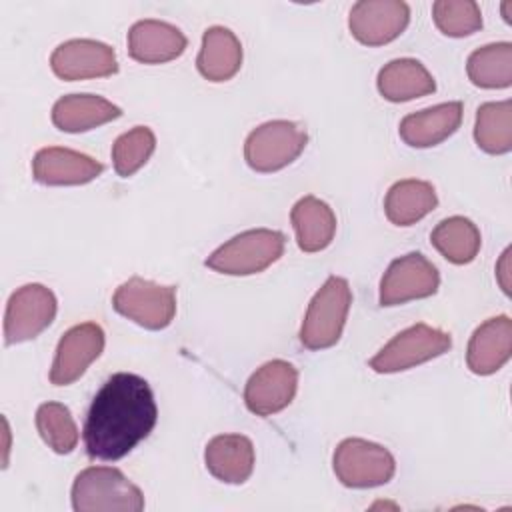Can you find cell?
<instances>
[{"label": "cell", "mask_w": 512, "mask_h": 512, "mask_svg": "<svg viewBox=\"0 0 512 512\" xmlns=\"http://www.w3.org/2000/svg\"><path fill=\"white\" fill-rule=\"evenodd\" d=\"M158 406L150 384L132 372L112 374L92 398L84 446L92 460H120L154 430Z\"/></svg>", "instance_id": "obj_1"}, {"label": "cell", "mask_w": 512, "mask_h": 512, "mask_svg": "<svg viewBox=\"0 0 512 512\" xmlns=\"http://www.w3.org/2000/svg\"><path fill=\"white\" fill-rule=\"evenodd\" d=\"M72 508L76 512H140L142 490L118 468L88 466L72 484Z\"/></svg>", "instance_id": "obj_2"}, {"label": "cell", "mask_w": 512, "mask_h": 512, "mask_svg": "<svg viewBox=\"0 0 512 512\" xmlns=\"http://www.w3.org/2000/svg\"><path fill=\"white\" fill-rule=\"evenodd\" d=\"M286 238L278 230L254 228L236 234L208 258L206 266L228 276H250L266 270L284 254Z\"/></svg>", "instance_id": "obj_3"}, {"label": "cell", "mask_w": 512, "mask_h": 512, "mask_svg": "<svg viewBox=\"0 0 512 512\" xmlns=\"http://www.w3.org/2000/svg\"><path fill=\"white\" fill-rule=\"evenodd\" d=\"M352 290L346 278L330 276L312 296L300 326V344L308 350H324L334 346L344 330Z\"/></svg>", "instance_id": "obj_4"}, {"label": "cell", "mask_w": 512, "mask_h": 512, "mask_svg": "<svg viewBox=\"0 0 512 512\" xmlns=\"http://www.w3.org/2000/svg\"><path fill=\"white\" fill-rule=\"evenodd\" d=\"M306 142L308 134L300 124L292 120H270L248 134L244 160L254 172H278L304 152Z\"/></svg>", "instance_id": "obj_5"}, {"label": "cell", "mask_w": 512, "mask_h": 512, "mask_svg": "<svg viewBox=\"0 0 512 512\" xmlns=\"http://www.w3.org/2000/svg\"><path fill=\"white\" fill-rule=\"evenodd\" d=\"M112 308L146 330H164L176 316V288L132 276L116 288Z\"/></svg>", "instance_id": "obj_6"}, {"label": "cell", "mask_w": 512, "mask_h": 512, "mask_svg": "<svg viewBox=\"0 0 512 512\" xmlns=\"http://www.w3.org/2000/svg\"><path fill=\"white\" fill-rule=\"evenodd\" d=\"M332 470L348 488H374L392 480L396 460L382 444L346 438L334 450Z\"/></svg>", "instance_id": "obj_7"}, {"label": "cell", "mask_w": 512, "mask_h": 512, "mask_svg": "<svg viewBox=\"0 0 512 512\" xmlns=\"http://www.w3.org/2000/svg\"><path fill=\"white\" fill-rule=\"evenodd\" d=\"M450 348L452 338L448 332L418 322L398 332L388 344H384L380 352L370 358L368 366L378 374H394L438 358Z\"/></svg>", "instance_id": "obj_8"}, {"label": "cell", "mask_w": 512, "mask_h": 512, "mask_svg": "<svg viewBox=\"0 0 512 512\" xmlns=\"http://www.w3.org/2000/svg\"><path fill=\"white\" fill-rule=\"evenodd\" d=\"M58 310L56 296L42 284H24L12 292L4 314V342H28L44 332Z\"/></svg>", "instance_id": "obj_9"}, {"label": "cell", "mask_w": 512, "mask_h": 512, "mask_svg": "<svg viewBox=\"0 0 512 512\" xmlns=\"http://www.w3.org/2000/svg\"><path fill=\"white\" fill-rule=\"evenodd\" d=\"M440 274L436 266L420 252L404 254L390 262L380 280V306H400L436 294Z\"/></svg>", "instance_id": "obj_10"}, {"label": "cell", "mask_w": 512, "mask_h": 512, "mask_svg": "<svg viewBox=\"0 0 512 512\" xmlns=\"http://www.w3.org/2000/svg\"><path fill=\"white\" fill-rule=\"evenodd\" d=\"M410 22V8L402 0H360L348 16L350 34L364 46H384L396 40Z\"/></svg>", "instance_id": "obj_11"}, {"label": "cell", "mask_w": 512, "mask_h": 512, "mask_svg": "<svg viewBox=\"0 0 512 512\" xmlns=\"http://www.w3.org/2000/svg\"><path fill=\"white\" fill-rule=\"evenodd\" d=\"M50 68L58 78L76 82L116 74L118 60L112 46L90 38H74L54 48Z\"/></svg>", "instance_id": "obj_12"}, {"label": "cell", "mask_w": 512, "mask_h": 512, "mask_svg": "<svg viewBox=\"0 0 512 512\" xmlns=\"http://www.w3.org/2000/svg\"><path fill=\"white\" fill-rule=\"evenodd\" d=\"M104 342V330L96 322H82L66 330L56 346L50 382L54 386H68L76 382L102 354Z\"/></svg>", "instance_id": "obj_13"}, {"label": "cell", "mask_w": 512, "mask_h": 512, "mask_svg": "<svg viewBox=\"0 0 512 512\" xmlns=\"http://www.w3.org/2000/svg\"><path fill=\"white\" fill-rule=\"evenodd\" d=\"M296 388L298 370L286 360H270L248 378L244 402L252 414L272 416L294 400Z\"/></svg>", "instance_id": "obj_14"}, {"label": "cell", "mask_w": 512, "mask_h": 512, "mask_svg": "<svg viewBox=\"0 0 512 512\" xmlns=\"http://www.w3.org/2000/svg\"><path fill=\"white\" fill-rule=\"evenodd\" d=\"M104 166L88 154L48 146L40 148L32 160V176L44 186H80L102 174Z\"/></svg>", "instance_id": "obj_15"}, {"label": "cell", "mask_w": 512, "mask_h": 512, "mask_svg": "<svg viewBox=\"0 0 512 512\" xmlns=\"http://www.w3.org/2000/svg\"><path fill=\"white\" fill-rule=\"evenodd\" d=\"M512 354V320L506 314L488 318L470 336L466 364L470 372L488 376L498 372Z\"/></svg>", "instance_id": "obj_16"}, {"label": "cell", "mask_w": 512, "mask_h": 512, "mask_svg": "<svg viewBox=\"0 0 512 512\" xmlns=\"http://www.w3.org/2000/svg\"><path fill=\"white\" fill-rule=\"evenodd\" d=\"M188 40L180 28L162 20H138L128 30V54L142 64H164L186 50Z\"/></svg>", "instance_id": "obj_17"}, {"label": "cell", "mask_w": 512, "mask_h": 512, "mask_svg": "<svg viewBox=\"0 0 512 512\" xmlns=\"http://www.w3.org/2000/svg\"><path fill=\"white\" fill-rule=\"evenodd\" d=\"M254 444L244 434H218L204 450L208 472L226 484H244L254 472Z\"/></svg>", "instance_id": "obj_18"}, {"label": "cell", "mask_w": 512, "mask_h": 512, "mask_svg": "<svg viewBox=\"0 0 512 512\" xmlns=\"http://www.w3.org/2000/svg\"><path fill=\"white\" fill-rule=\"evenodd\" d=\"M462 122V102H442L400 120L398 134L412 148H432L452 136Z\"/></svg>", "instance_id": "obj_19"}, {"label": "cell", "mask_w": 512, "mask_h": 512, "mask_svg": "<svg viewBox=\"0 0 512 512\" xmlns=\"http://www.w3.org/2000/svg\"><path fill=\"white\" fill-rule=\"evenodd\" d=\"M122 116V110L96 94H68L52 106V122L58 130L78 134L108 124Z\"/></svg>", "instance_id": "obj_20"}, {"label": "cell", "mask_w": 512, "mask_h": 512, "mask_svg": "<svg viewBox=\"0 0 512 512\" xmlns=\"http://www.w3.org/2000/svg\"><path fill=\"white\" fill-rule=\"evenodd\" d=\"M242 44L224 26H210L202 34V48L196 58L198 72L210 82H226L240 72Z\"/></svg>", "instance_id": "obj_21"}, {"label": "cell", "mask_w": 512, "mask_h": 512, "mask_svg": "<svg viewBox=\"0 0 512 512\" xmlns=\"http://www.w3.org/2000/svg\"><path fill=\"white\" fill-rule=\"evenodd\" d=\"M290 222L302 252L314 254L328 248L336 234L334 210L316 196L300 198L290 210Z\"/></svg>", "instance_id": "obj_22"}, {"label": "cell", "mask_w": 512, "mask_h": 512, "mask_svg": "<svg viewBox=\"0 0 512 512\" xmlns=\"http://www.w3.org/2000/svg\"><path fill=\"white\" fill-rule=\"evenodd\" d=\"M376 86L390 102H408L436 90V82L428 68L414 58H396L384 64L378 72Z\"/></svg>", "instance_id": "obj_23"}, {"label": "cell", "mask_w": 512, "mask_h": 512, "mask_svg": "<svg viewBox=\"0 0 512 512\" xmlns=\"http://www.w3.org/2000/svg\"><path fill=\"white\" fill-rule=\"evenodd\" d=\"M438 206L436 190L426 180L406 178L390 186L384 198L386 218L396 226H412Z\"/></svg>", "instance_id": "obj_24"}, {"label": "cell", "mask_w": 512, "mask_h": 512, "mask_svg": "<svg viewBox=\"0 0 512 512\" xmlns=\"http://www.w3.org/2000/svg\"><path fill=\"white\" fill-rule=\"evenodd\" d=\"M432 246L452 264H468L480 252L482 236L478 226L464 216H450L436 224L430 234Z\"/></svg>", "instance_id": "obj_25"}, {"label": "cell", "mask_w": 512, "mask_h": 512, "mask_svg": "<svg viewBox=\"0 0 512 512\" xmlns=\"http://www.w3.org/2000/svg\"><path fill=\"white\" fill-rule=\"evenodd\" d=\"M466 74L478 88H508L512 84V44L496 42L476 48L466 60Z\"/></svg>", "instance_id": "obj_26"}, {"label": "cell", "mask_w": 512, "mask_h": 512, "mask_svg": "<svg viewBox=\"0 0 512 512\" xmlns=\"http://www.w3.org/2000/svg\"><path fill=\"white\" fill-rule=\"evenodd\" d=\"M474 140L486 154H508L512 150V102H484L476 110Z\"/></svg>", "instance_id": "obj_27"}, {"label": "cell", "mask_w": 512, "mask_h": 512, "mask_svg": "<svg viewBox=\"0 0 512 512\" xmlns=\"http://www.w3.org/2000/svg\"><path fill=\"white\" fill-rule=\"evenodd\" d=\"M36 428L40 438L56 454H70L78 444V426L60 402H44L36 410Z\"/></svg>", "instance_id": "obj_28"}, {"label": "cell", "mask_w": 512, "mask_h": 512, "mask_svg": "<svg viewBox=\"0 0 512 512\" xmlns=\"http://www.w3.org/2000/svg\"><path fill=\"white\" fill-rule=\"evenodd\" d=\"M156 136L148 126H134L112 144V164L118 176L128 178L138 172L154 154Z\"/></svg>", "instance_id": "obj_29"}, {"label": "cell", "mask_w": 512, "mask_h": 512, "mask_svg": "<svg viewBox=\"0 0 512 512\" xmlns=\"http://www.w3.org/2000/svg\"><path fill=\"white\" fill-rule=\"evenodd\" d=\"M432 18L436 28L450 38H464L482 28V12L474 0H436Z\"/></svg>", "instance_id": "obj_30"}, {"label": "cell", "mask_w": 512, "mask_h": 512, "mask_svg": "<svg viewBox=\"0 0 512 512\" xmlns=\"http://www.w3.org/2000/svg\"><path fill=\"white\" fill-rule=\"evenodd\" d=\"M508 256H510V248L504 250V254H502V258H500V264H498V268H496V270H498L496 274H498L500 286H502V290H504L506 294L510 292V288H508L510 284H508V278H506V276H508Z\"/></svg>", "instance_id": "obj_31"}]
</instances>
